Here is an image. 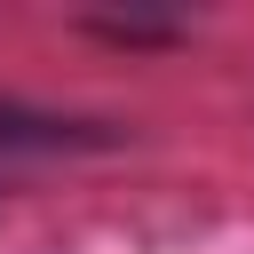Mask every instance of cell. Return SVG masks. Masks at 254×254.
Returning <instances> with one entry per match:
<instances>
[{
    "instance_id": "cell-1",
    "label": "cell",
    "mask_w": 254,
    "mask_h": 254,
    "mask_svg": "<svg viewBox=\"0 0 254 254\" xmlns=\"http://www.w3.org/2000/svg\"><path fill=\"white\" fill-rule=\"evenodd\" d=\"M119 127H95V119H64V111H32V103H8L0 95V151H111Z\"/></svg>"
}]
</instances>
